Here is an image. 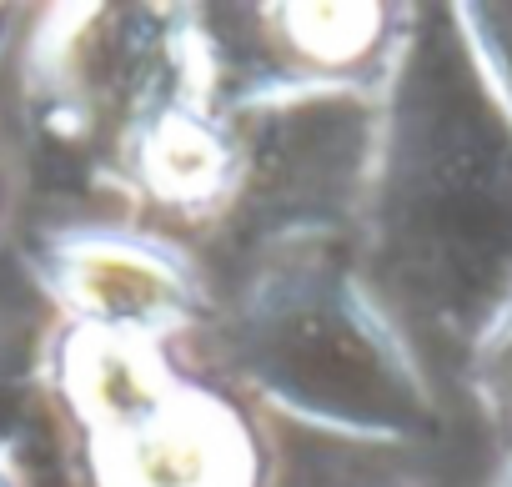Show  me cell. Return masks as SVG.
I'll return each mask as SVG.
<instances>
[{
  "label": "cell",
  "instance_id": "cell-1",
  "mask_svg": "<svg viewBox=\"0 0 512 487\" xmlns=\"http://www.w3.org/2000/svg\"><path fill=\"white\" fill-rule=\"evenodd\" d=\"M357 262L417 347L467 352L512 302V126L452 21H417L382 96Z\"/></svg>",
  "mask_w": 512,
  "mask_h": 487
},
{
  "label": "cell",
  "instance_id": "cell-2",
  "mask_svg": "<svg viewBox=\"0 0 512 487\" xmlns=\"http://www.w3.org/2000/svg\"><path fill=\"white\" fill-rule=\"evenodd\" d=\"M206 337L236 397L297 427L362 447H412L442 427L432 367L352 241L256 257L221 292Z\"/></svg>",
  "mask_w": 512,
  "mask_h": 487
},
{
  "label": "cell",
  "instance_id": "cell-3",
  "mask_svg": "<svg viewBox=\"0 0 512 487\" xmlns=\"http://www.w3.org/2000/svg\"><path fill=\"white\" fill-rule=\"evenodd\" d=\"M31 277L66 327L181 347L221 302L211 267L151 221H66L36 236Z\"/></svg>",
  "mask_w": 512,
  "mask_h": 487
},
{
  "label": "cell",
  "instance_id": "cell-4",
  "mask_svg": "<svg viewBox=\"0 0 512 487\" xmlns=\"http://www.w3.org/2000/svg\"><path fill=\"white\" fill-rule=\"evenodd\" d=\"M221 16L231 26L206 21L201 11L216 56V96L347 91L382 101L422 11L342 0V6H241Z\"/></svg>",
  "mask_w": 512,
  "mask_h": 487
},
{
  "label": "cell",
  "instance_id": "cell-5",
  "mask_svg": "<svg viewBox=\"0 0 512 487\" xmlns=\"http://www.w3.org/2000/svg\"><path fill=\"white\" fill-rule=\"evenodd\" d=\"M86 487H277L272 437L221 377L186 372L146 412L76 437Z\"/></svg>",
  "mask_w": 512,
  "mask_h": 487
},
{
  "label": "cell",
  "instance_id": "cell-6",
  "mask_svg": "<svg viewBox=\"0 0 512 487\" xmlns=\"http://www.w3.org/2000/svg\"><path fill=\"white\" fill-rule=\"evenodd\" d=\"M186 372L191 367H186L181 347L151 342V337H126V332L56 322L41 347L46 392L76 437L106 432V427L146 412Z\"/></svg>",
  "mask_w": 512,
  "mask_h": 487
},
{
  "label": "cell",
  "instance_id": "cell-7",
  "mask_svg": "<svg viewBox=\"0 0 512 487\" xmlns=\"http://www.w3.org/2000/svg\"><path fill=\"white\" fill-rule=\"evenodd\" d=\"M462 357H467L462 372H467V392L477 412L487 417L502 452H512V302L477 332V342Z\"/></svg>",
  "mask_w": 512,
  "mask_h": 487
},
{
  "label": "cell",
  "instance_id": "cell-8",
  "mask_svg": "<svg viewBox=\"0 0 512 487\" xmlns=\"http://www.w3.org/2000/svg\"><path fill=\"white\" fill-rule=\"evenodd\" d=\"M492 487H512V452H502V467H497Z\"/></svg>",
  "mask_w": 512,
  "mask_h": 487
},
{
  "label": "cell",
  "instance_id": "cell-9",
  "mask_svg": "<svg viewBox=\"0 0 512 487\" xmlns=\"http://www.w3.org/2000/svg\"><path fill=\"white\" fill-rule=\"evenodd\" d=\"M0 487H21V482H16V472H11L6 462H0Z\"/></svg>",
  "mask_w": 512,
  "mask_h": 487
},
{
  "label": "cell",
  "instance_id": "cell-10",
  "mask_svg": "<svg viewBox=\"0 0 512 487\" xmlns=\"http://www.w3.org/2000/svg\"><path fill=\"white\" fill-rule=\"evenodd\" d=\"M0 216H6V176H0Z\"/></svg>",
  "mask_w": 512,
  "mask_h": 487
}]
</instances>
